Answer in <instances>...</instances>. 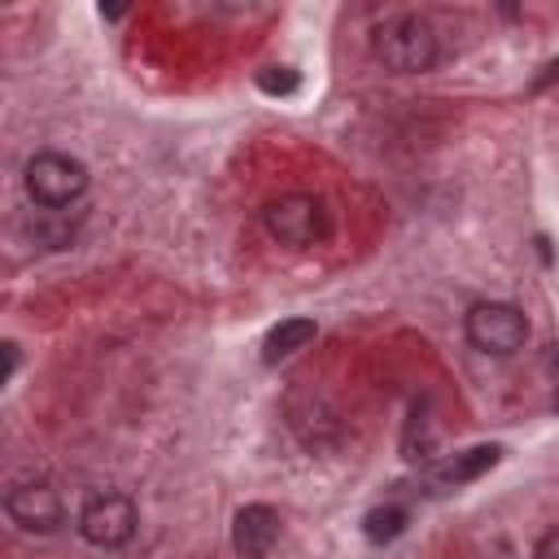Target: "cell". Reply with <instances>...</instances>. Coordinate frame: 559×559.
Segmentation results:
<instances>
[{
	"instance_id": "9",
	"label": "cell",
	"mask_w": 559,
	"mask_h": 559,
	"mask_svg": "<svg viewBox=\"0 0 559 559\" xmlns=\"http://www.w3.org/2000/svg\"><path fill=\"white\" fill-rule=\"evenodd\" d=\"M498 459H502V450H498V445L463 450V454H454L450 463H441V467H437V480H441V485H467V480H476L480 472H489Z\"/></svg>"
},
{
	"instance_id": "6",
	"label": "cell",
	"mask_w": 559,
	"mask_h": 559,
	"mask_svg": "<svg viewBox=\"0 0 559 559\" xmlns=\"http://www.w3.org/2000/svg\"><path fill=\"white\" fill-rule=\"evenodd\" d=\"M4 511H9V520H13L17 528H26V533H57V528H61V520H66V507H61L57 489L35 485V480H31V485L9 489Z\"/></svg>"
},
{
	"instance_id": "8",
	"label": "cell",
	"mask_w": 559,
	"mask_h": 559,
	"mask_svg": "<svg viewBox=\"0 0 559 559\" xmlns=\"http://www.w3.org/2000/svg\"><path fill=\"white\" fill-rule=\"evenodd\" d=\"M314 319H301V314H293V319H280L271 332H266V341H262V358L266 362H280V358H288V354H297V349H306L310 341H314Z\"/></svg>"
},
{
	"instance_id": "5",
	"label": "cell",
	"mask_w": 559,
	"mask_h": 559,
	"mask_svg": "<svg viewBox=\"0 0 559 559\" xmlns=\"http://www.w3.org/2000/svg\"><path fill=\"white\" fill-rule=\"evenodd\" d=\"M135 524H140V511H135V502H131L127 493H118V489L92 493V498L83 502V511H79V533H83V542H92V546H100V550L127 546L131 533H135Z\"/></svg>"
},
{
	"instance_id": "7",
	"label": "cell",
	"mask_w": 559,
	"mask_h": 559,
	"mask_svg": "<svg viewBox=\"0 0 559 559\" xmlns=\"http://www.w3.org/2000/svg\"><path fill=\"white\" fill-rule=\"evenodd\" d=\"M275 537H280V515L266 502H249V507L236 511V520H231V546L240 555L262 559L275 546Z\"/></svg>"
},
{
	"instance_id": "10",
	"label": "cell",
	"mask_w": 559,
	"mask_h": 559,
	"mask_svg": "<svg viewBox=\"0 0 559 559\" xmlns=\"http://www.w3.org/2000/svg\"><path fill=\"white\" fill-rule=\"evenodd\" d=\"M406 528V511L402 507H376V511H367V520H362V533H367V542H393L397 533Z\"/></svg>"
},
{
	"instance_id": "1",
	"label": "cell",
	"mask_w": 559,
	"mask_h": 559,
	"mask_svg": "<svg viewBox=\"0 0 559 559\" xmlns=\"http://www.w3.org/2000/svg\"><path fill=\"white\" fill-rule=\"evenodd\" d=\"M371 52L393 74H424L437 66V35L419 17H397V22H384L376 31Z\"/></svg>"
},
{
	"instance_id": "11",
	"label": "cell",
	"mask_w": 559,
	"mask_h": 559,
	"mask_svg": "<svg viewBox=\"0 0 559 559\" xmlns=\"http://www.w3.org/2000/svg\"><path fill=\"white\" fill-rule=\"evenodd\" d=\"M258 83H262L266 92H293V87H297V74H293V70H280V74H275V70H266Z\"/></svg>"
},
{
	"instance_id": "12",
	"label": "cell",
	"mask_w": 559,
	"mask_h": 559,
	"mask_svg": "<svg viewBox=\"0 0 559 559\" xmlns=\"http://www.w3.org/2000/svg\"><path fill=\"white\" fill-rule=\"evenodd\" d=\"M533 559H559V528H550V533H546V537L537 542Z\"/></svg>"
},
{
	"instance_id": "2",
	"label": "cell",
	"mask_w": 559,
	"mask_h": 559,
	"mask_svg": "<svg viewBox=\"0 0 559 559\" xmlns=\"http://www.w3.org/2000/svg\"><path fill=\"white\" fill-rule=\"evenodd\" d=\"M26 192L48 210L74 205L87 192V166L70 153H35L26 162Z\"/></svg>"
},
{
	"instance_id": "3",
	"label": "cell",
	"mask_w": 559,
	"mask_h": 559,
	"mask_svg": "<svg viewBox=\"0 0 559 559\" xmlns=\"http://www.w3.org/2000/svg\"><path fill=\"white\" fill-rule=\"evenodd\" d=\"M463 328H467V341L480 354H493V358H511L528 341V319L511 301H480V306H472Z\"/></svg>"
},
{
	"instance_id": "4",
	"label": "cell",
	"mask_w": 559,
	"mask_h": 559,
	"mask_svg": "<svg viewBox=\"0 0 559 559\" xmlns=\"http://www.w3.org/2000/svg\"><path fill=\"white\" fill-rule=\"evenodd\" d=\"M262 223L280 245H293V249L319 245L328 236V210H323V201H314L306 192H288V197L266 201Z\"/></svg>"
}]
</instances>
